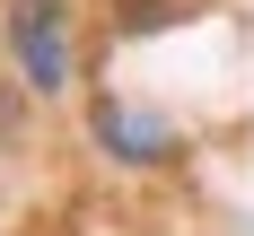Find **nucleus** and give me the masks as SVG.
Masks as SVG:
<instances>
[{
  "label": "nucleus",
  "mask_w": 254,
  "mask_h": 236,
  "mask_svg": "<svg viewBox=\"0 0 254 236\" xmlns=\"http://www.w3.org/2000/svg\"><path fill=\"white\" fill-rule=\"evenodd\" d=\"M0 44H9V70L26 79V96H70V79H79V52H70V0H9Z\"/></svg>",
  "instance_id": "f257e3e1"
},
{
  "label": "nucleus",
  "mask_w": 254,
  "mask_h": 236,
  "mask_svg": "<svg viewBox=\"0 0 254 236\" xmlns=\"http://www.w3.org/2000/svg\"><path fill=\"white\" fill-rule=\"evenodd\" d=\"M88 140H97L114 166H131V175L184 157V131L167 123L158 105H131V96H88Z\"/></svg>",
  "instance_id": "f03ea898"
}]
</instances>
